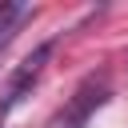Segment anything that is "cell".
Wrapping results in <instances>:
<instances>
[{"mask_svg":"<svg viewBox=\"0 0 128 128\" xmlns=\"http://www.w3.org/2000/svg\"><path fill=\"white\" fill-rule=\"evenodd\" d=\"M48 56H52V44H40V48H32L24 60H20V68L12 72V80H8V88H4V100H0V116L4 112H12L28 92H32V84L40 80V72H44V64H48Z\"/></svg>","mask_w":128,"mask_h":128,"instance_id":"1","label":"cell"},{"mask_svg":"<svg viewBox=\"0 0 128 128\" xmlns=\"http://www.w3.org/2000/svg\"><path fill=\"white\" fill-rule=\"evenodd\" d=\"M104 100H108V76H88V80L80 84L76 100H72L68 112H64V128H84L88 116H92Z\"/></svg>","mask_w":128,"mask_h":128,"instance_id":"2","label":"cell"},{"mask_svg":"<svg viewBox=\"0 0 128 128\" xmlns=\"http://www.w3.org/2000/svg\"><path fill=\"white\" fill-rule=\"evenodd\" d=\"M28 16V8L24 4H0V48L12 40V32H16V24Z\"/></svg>","mask_w":128,"mask_h":128,"instance_id":"3","label":"cell"}]
</instances>
